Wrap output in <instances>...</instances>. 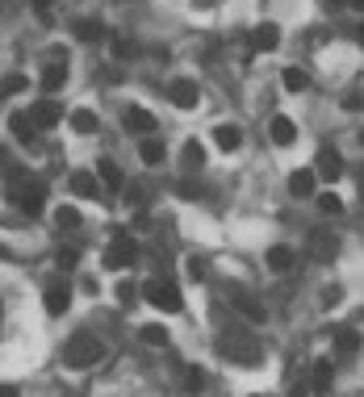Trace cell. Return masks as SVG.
<instances>
[{
    "label": "cell",
    "mask_w": 364,
    "mask_h": 397,
    "mask_svg": "<svg viewBox=\"0 0 364 397\" xmlns=\"http://www.w3.org/2000/svg\"><path fill=\"white\" fill-rule=\"evenodd\" d=\"M8 197H13V205H17L21 214H30V218H38L46 209V184L38 176H30L25 168H17V172L8 176Z\"/></svg>",
    "instance_id": "obj_1"
},
{
    "label": "cell",
    "mask_w": 364,
    "mask_h": 397,
    "mask_svg": "<svg viewBox=\"0 0 364 397\" xmlns=\"http://www.w3.org/2000/svg\"><path fill=\"white\" fill-rule=\"evenodd\" d=\"M101 355H105V343L89 335V330H76L67 343H63V364L67 368H76V372H84L92 364H101Z\"/></svg>",
    "instance_id": "obj_2"
},
{
    "label": "cell",
    "mask_w": 364,
    "mask_h": 397,
    "mask_svg": "<svg viewBox=\"0 0 364 397\" xmlns=\"http://www.w3.org/2000/svg\"><path fill=\"white\" fill-rule=\"evenodd\" d=\"M218 352L227 355L230 364L256 368V364H260V355H264V347H260V339H256L251 330H230V335H222V339H218Z\"/></svg>",
    "instance_id": "obj_3"
},
{
    "label": "cell",
    "mask_w": 364,
    "mask_h": 397,
    "mask_svg": "<svg viewBox=\"0 0 364 397\" xmlns=\"http://www.w3.org/2000/svg\"><path fill=\"white\" fill-rule=\"evenodd\" d=\"M142 297H147L155 309H164V313H181L184 309V297L172 280H147V284H142Z\"/></svg>",
    "instance_id": "obj_4"
},
{
    "label": "cell",
    "mask_w": 364,
    "mask_h": 397,
    "mask_svg": "<svg viewBox=\"0 0 364 397\" xmlns=\"http://www.w3.org/2000/svg\"><path fill=\"white\" fill-rule=\"evenodd\" d=\"M138 260V247L135 238L126 234V230H113V243H109V251H105V267H113V272H122V267H130Z\"/></svg>",
    "instance_id": "obj_5"
},
{
    "label": "cell",
    "mask_w": 364,
    "mask_h": 397,
    "mask_svg": "<svg viewBox=\"0 0 364 397\" xmlns=\"http://www.w3.org/2000/svg\"><path fill=\"white\" fill-rule=\"evenodd\" d=\"M230 306L239 309L247 322H264V306H260V301H256V297H251L243 284H234V289H230Z\"/></svg>",
    "instance_id": "obj_6"
},
{
    "label": "cell",
    "mask_w": 364,
    "mask_h": 397,
    "mask_svg": "<svg viewBox=\"0 0 364 397\" xmlns=\"http://www.w3.org/2000/svg\"><path fill=\"white\" fill-rule=\"evenodd\" d=\"M30 117H34V126H38V130H50V126H59V122H63V109H59V100L42 96V100L30 109Z\"/></svg>",
    "instance_id": "obj_7"
},
{
    "label": "cell",
    "mask_w": 364,
    "mask_h": 397,
    "mask_svg": "<svg viewBox=\"0 0 364 397\" xmlns=\"http://www.w3.org/2000/svg\"><path fill=\"white\" fill-rule=\"evenodd\" d=\"M310 255H314L319 264H331V260L339 255V238H335L331 230H314V238H310Z\"/></svg>",
    "instance_id": "obj_8"
},
{
    "label": "cell",
    "mask_w": 364,
    "mask_h": 397,
    "mask_svg": "<svg viewBox=\"0 0 364 397\" xmlns=\"http://www.w3.org/2000/svg\"><path fill=\"white\" fill-rule=\"evenodd\" d=\"M168 96H172L176 109H197V100H201V92H197L193 80H172V84H168Z\"/></svg>",
    "instance_id": "obj_9"
},
{
    "label": "cell",
    "mask_w": 364,
    "mask_h": 397,
    "mask_svg": "<svg viewBox=\"0 0 364 397\" xmlns=\"http://www.w3.org/2000/svg\"><path fill=\"white\" fill-rule=\"evenodd\" d=\"M339 172H343V159H339V151H335V146H322L319 159H314V176L339 180Z\"/></svg>",
    "instance_id": "obj_10"
},
{
    "label": "cell",
    "mask_w": 364,
    "mask_h": 397,
    "mask_svg": "<svg viewBox=\"0 0 364 397\" xmlns=\"http://www.w3.org/2000/svg\"><path fill=\"white\" fill-rule=\"evenodd\" d=\"M122 122H126V130L142 134V138H151V130H155V117H151L147 109H138V105H130V109L122 113Z\"/></svg>",
    "instance_id": "obj_11"
},
{
    "label": "cell",
    "mask_w": 364,
    "mask_h": 397,
    "mask_svg": "<svg viewBox=\"0 0 364 397\" xmlns=\"http://www.w3.org/2000/svg\"><path fill=\"white\" fill-rule=\"evenodd\" d=\"M331 381H335V368H331V359H314V368H310V389L319 397L331 393Z\"/></svg>",
    "instance_id": "obj_12"
},
{
    "label": "cell",
    "mask_w": 364,
    "mask_h": 397,
    "mask_svg": "<svg viewBox=\"0 0 364 397\" xmlns=\"http://www.w3.org/2000/svg\"><path fill=\"white\" fill-rule=\"evenodd\" d=\"M268 134H273L276 146H293V142H297V126H293V117H285V113H276L273 117Z\"/></svg>",
    "instance_id": "obj_13"
},
{
    "label": "cell",
    "mask_w": 364,
    "mask_h": 397,
    "mask_svg": "<svg viewBox=\"0 0 364 397\" xmlns=\"http://www.w3.org/2000/svg\"><path fill=\"white\" fill-rule=\"evenodd\" d=\"M67 306H72V289L67 284H50L46 289V313L59 318V313H67Z\"/></svg>",
    "instance_id": "obj_14"
},
{
    "label": "cell",
    "mask_w": 364,
    "mask_h": 397,
    "mask_svg": "<svg viewBox=\"0 0 364 397\" xmlns=\"http://www.w3.org/2000/svg\"><path fill=\"white\" fill-rule=\"evenodd\" d=\"M314 188H319L314 168H302V172H293V176H289V192H293V197H314Z\"/></svg>",
    "instance_id": "obj_15"
},
{
    "label": "cell",
    "mask_w": 364,
    "mask_h": 397,
    "mask_svg": "<svg viewBox=\"0 0 364 397\" xmlns=\"http://www.w3.org/2000/svg\"><path fill=\"white\" fill-rule=\"evenodd\" d=\"M276 46H280V30H276L273 21L256 25V34H251V50H276Z\"/></svg>",
    "instance_id": "obj_16"
},
{
    "label": "cell",
    "mask_w": 364,
    "mask_h": 397,
    "mask_svg": "<svg viewBox=\"0 0 364 397\" xmlns=\"http://www.w3.org/2000/svg\"><path fill=\"white\" fill-rule=\"evenodd\" d=\"M214 142H218L222 151H239V146H243V130H239L234 122H222V126H214Z\"/></svg>",
    "instance_id": "obj_17"
},
{
    "label": "cell",
    "mask_w": 364,
    "mask_h": 397,
    "mask_svg": "<svg viewBox=\"0 0 364 397\" xmlns=\"http://www.w3.org/2000/svg\"><path fill=\"white\" fill-rule=\"evenodd\" d=\"M138 155H142V163H151V168H155V163H164L168 146H164V142L151 134V138H142V142H138Z\"/></svg>",
    "instance_id": "obj_18"
},
{
    "label": "cell",
    "mask_w": 364,
    "mask_h": 397,
    "mask_svg": "<svg viewBox=\"0 0 364 397\" xmlns=\"http://www.w3.org/2000/svg\"><path fill=\"white\" fill-rule=\"evenodd\" d=\"M96 176H101V184H105V188H113V192H118V188L126 184V176H122V168H118L113 159H101V163H96Z\"/></svg>",
    "instance_id": "obj_19"
},
{
    "label": "cell",
    "mask_w": 364,
    "mask_h": 397,
    "mask_svg": "<svg viewBox=\"0 0 364 397\" xmlns=\"http://www.w3.org/2000/svg\"><path fill=\"white\" fill-rule=\"evenodd\" d=\"M67 84V67L63 63H46V71H42V92H59Z\"/></svg>",
    "instance_id": "obj_20"
},
{
    "label": "cell",
    "mask_w": 364,
    "mask_h": 397,
    "mask_svg": "<svg viewBox=\"0 0 364 397\" xmlns=\"http://www.w3.org/2000/svg\"><path fill=\"white\" fill-rule=\"evenodd\" d=\"M360 347V335L352 330V326H335V352L339 355H352Z\"/></svg>",
    "instance_id": "obj_21"
},
{
    "label": "cell",
    "mask_w": 364,
    "mask_h": 397,
    "mask_svg": "<svg viewBox=\"0 0 364 397\" xmlns=\"http://www.w3.org/2000/svg\"><path fill=\"white\" fill-rule=\"evenodd\" d=\"M72 192H76V197H96L101 184H96L92 172H72Z\"/></svg>",
    "instance_id": "obj_22"
},
{
    "label": "cell",
    "mask_w": 364,
    "mask_h": 397,
    "mask_svg": "<svg viewBox=\"0 0 364 397\" xmlns=\"http://www.w3.org/2000/svg\"><path fill=\"white\" fill-rule=\"evenodd\" d=\"M72 30H76V38H80V42H101V38H105V25H101V21H89V17H84V21H76Z\"/></svg>",
    "instance_id": "obj_23"
},
{
    "label": "cell",
    "mask_w": 364,
    "mask_h": 397,
    "mask_svg": "<svg viewBox=\"0 0 364 397\" xmlns=\"http://www.w3.org/2000/svg\"><path fill=\"white\" fill-rule=\"evenodd\" d=\"M280 84H285L289 92H306V88H310V76H306L302 67H285V76H280Z\"/></svg>",
    "instance_id": "obj_24"
},
{
    "label": "cell",
    "mask_w": 364,
    "mask_h": 397,
    "mask_svg": "<svg viewBox=\"0 0 364 397\" xmlns=\"http://www.w3.org/2000/svg\"><path fill=\"white\" fill-rule=\"evenodd\" d=\"M96 126H101V122H96L92 109H76V113H72V130L76 134H96Z\"/></svg>",
    "instance_id": "obj_25"
},
{
    "label": "cell",
    "mask_w": 364,
    "mask_h": 397,
    "mask_svg": "<svg viewBox=\"0 0 364 397\" xmlns=\"http://www.w3.org/2000/svg\"><path fill=\"white\" fill-rule=\"evenodd\" d=\"M8 126H13V134H17L21 142H30V138H34V130H38L30 113H13V117H8Z\"/></svg>",
    "instance_id": "obj_26"
},
{
    "label": "cell",
    "mask_w": 364,
    "mask_h": 397,
    "mask_svg": "<svg viewBox=\"0 0 364 397\" xmlns=\"http://www.w3.org/2000/svg\"><path fill=\"white\" fill-rule=\"evenodd\" d=\"M293 264H297V255H293L289 247H273V251H268V267H273V272H289Z\"/></svg>",
    "instance_id": "obj_27"
},
{
    "label": "cell",
    "mask_w": 364,
    "mask_h": 397,
    "mask_svg": "<svg viewBox=\"0 0 364 397\" xmlns=\"http://www.w3.org/2000/svg\"><path fill=\"white\" fill-rule=\"evenodd\" d=\"M201 163H205V146H201L197 138H188V142H184V168H193V172H197Z\"/></svg>",
    "instance_id": "obj_28"
},
{
    "label": "cell",
    "mask_w": 364,
    "mask_h": 397,
    "mask_svg": "<svg viewBox=\"0 0 364 397\" xmlns=\"http://www.w3.org/2000/svg\"><path fill=\"white\" fill-rule=\"evenodd\" d=\"M142 343H147V347H168V330H164L159 322H147V326H142Z\"/></svg>",
    "instance_id": "obj_29"
},
{
    "label": "cell",
    "mask_w": 364,
    "mask_h": 397,
    "mask_svg": "<svg viewBox=\"0 0 364 397\" xmlns=\"http://www.w3.org/2000/svg\"><path fill=\"white\" fill-rule=\"evenodd\" d=\"M25 88H30L25 76H4V80H0V96H13V92H25Z\"/></svg>",
    "instance_id": "obj_30"
},
{
    "label": "cell",
    "mask_w": 364,
    "mask_h": 397,
    "mask_svg": "<svg viewBox=\"0 0 364 397\" xmlns=\"http://www.w3.org/2000/svg\"><path fill=\"white\" fill-rule=\"evenodd\" d=\"M55 221H59V226H80V209H76V205H59Z\"/></svg>",
    "instance_id": "obj_31"
},
{
    "label": "cell",
    "mask_w": 364,
    "mask_h": 397,
    "mask_svg": "<svg viewBox=\"0 0 364 397\" xmlns=\"http://www.w3.org/2000/svg\"><path fill=\"white\" fill-rule=\"evenodd\" d=\"M319 209H322V214H343V201H339L335 192H322V197H319Z\"/></svg>",
    "instance_id": "obj_32"
},
{
    "label": "cell",
    "mask_w": 364,
    "mask_h": 397,
    "mask_svg": "<svg viewBox=\"0 0 364 397\" xmlns=\"http://www.w3.org/2000/svg\"><path fill=\"white\" fill-rule=\"evenodd\" d=\"M184 272H188V280H205V264L193 255V260H184Z\"/></svg>",
    "instance_id": "obj_33"
},
{
    "label": "cell",
    "mask_w": 364,
    "mask_h": 397,
    "mask_svg": "<svg viewBox=\"0 0 364 397\" xmlns=\"http://www.w3.org/2000/svg\"><path fill=\"white\" fill-rule=\"evenodd\" d=\"M184 385H188V389L197 393V389L205 385V372H201V368H188V376H184Z\"/></svg>",
    "instance_id": "obj_34"
},
{
    "label": "cell",
    "mask_w": 364,
    "mask_h": 397,
    "mask_svg": "<svg viewBox=\"0 0 364 397\" xmlns=\"http://www.w3.org/2000/svg\"><path fill=\"white\" fill-rule=\"evenodd\" d=\"M135 284H130V280H126V284H118V301H122V306H135Z\"/></svg>",
    "instance_id": "obj_35"
},
{
    "label": "cell",
    "mask_w": 364,
    "mask_h": 397,
    "mask_svg": "<svg viewBox=\"0 0 364 397\" xmlns=\"http://www.w3.org/2000/svg\"><path fill=\"white\" fill-rule=\"evenodd\" d=\"M343 109H348V113L364 109V92H348V96H343Z\"/></svg>",
    "instance_id": "obj_36"
},
{
    "label": "cell",
    "mask_w": 364,
    "mask_h": 397,
    "mask_svg": "<svg viewBox=\"0 0 364 397\" xmlns=\"http://www.w3.org/2000/svg\"><path fill=\"white\" fill-rule=\"evenodd\" d=\"M76 260H80V251H76V247H59V264H63V267H72Z\"/></svg>",
    "instance_id": "obj_37"
},
{
    "label": "cell",
    "mask_w": 364,
    "mask_h": 397,
    "mask_svg": "<svg viewBox=\"0 0 364 397\" xmlns=\"http://www.w3.org/2000/svg\"><path fill=\"white\" fill-rule=\"evenodd\" d=\"M339 297H343V293H339V284H331V289H322V306H339Z\"/></svg>",
    "instance_id": "obj_38"
},
{
    "label": "cell",
    "mask_w": 364,
    "mask_h": 397,
    "mask_svg": "<svg viewBox=\"0 0 364 397\" xmlns=\"http://www.w3.org/2000/svg\"><path fill=\"white\" fill-rule=\"evenodd\" d=\"M34 8H38V13L46 17V13H50V0H34Z\"/></svg>",
    "instance_id": "obj_39"
},
{
    "label": "cell",
    "mask_w": 364,
    "mask_h": 397,
    "mask_svg": "<svg viewBox=\"0 0 364 397\" xmlns=\"http://www.w3.org/2000/svg\"><path fill=\"white\" fill-rule=\"evenodd\" d=\"M0 397H17V385H0Z\"/></svg>",
    "instance_id": "obj_40"
},
{
    "label": "cell",
    "mask_w": 364,
    "mask_h": 397,
    "mask_svg": "<svg viewBox=\"0 0 364 397\" xmlns=\"http://www.w3.org/2000/svg\"><path fill=\"white\" fill-rule=\"evenodd\" d=\"M356 42L364 46V21H360V25H356Z\"/></svg>",
    "instance_id": "obj_41"
},
{
    "label": "cell",
    "mask_w": 364,
    "mask_h": 397,
    "mask_svg": "<svg viewBox=\"0 0 364 397\" xmlns=\"http://www.w3.org/2000/svg\"><path fill=\"white\" fill-rule=\"evenodd\" d=\"M352 4H356V8H360V13H364V0H352Z\"/></svg>",
    "instance_id": "obj_42"
},
{
    "label": "cell",
    "mask_w": 364,
    "mask_h": 397,
    "mask_svg": "<svg viewBox=\"0 0 364 397\" xmlns=\"http://www.w3.org/2000/svg\"><path fill=\"white\" fill-rule=\"evenodd\" d=\"M360 188H364V176H360Z\"/></svg>",
    "instance_id": "obj_43"
},
{
    "label": "cell",
    "mask_w": 364,
    "mask_h": 397,
    "mask_svg": "<svg viewBox=\"0 0 364 397\" xmlns=\"http://www.w3.org/2000/svg\"><path fill=\"white\" fill-rule=\"evenodd\" d=\"M360 142H364V130H360Z\"/></svg>",
    "instance_id": "obj_44"
},
{
    "label": "cell",
    "mask_w": 364,
    "mask_h": 397,
    "mask_svg": "<svg viewBox=\"0 0 364 397\" xmlns=\"http://www.w3.org/2000/svg\"><path fill=\"white\" fill-rule=\"evenodd\" d=\"M251 397H260V393H251Z\"/></svg>",
    "instance_id": "obj_45"
}]
</instances>
